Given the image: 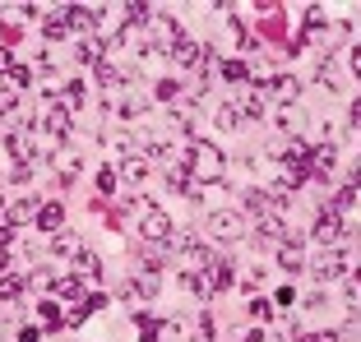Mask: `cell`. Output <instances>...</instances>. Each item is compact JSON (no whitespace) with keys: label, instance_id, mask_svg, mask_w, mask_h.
Returning a JSON list of instances; mask_svg holds the SVG:
<instances>
[{"label":"cell","instance_id":"obj_1","mask_svg":"<svg viewBox=\"0 0 361 342\" xmlns=\"http://www.w3.org/2000/svg\"><path fill=\"white\" fill-rule=\"evenodd\" d=\"M185 171H190L200 185H218L223 181V153L213 148L209 139H190L185 144Z\"/></svg>","mask_w":361,"mask_h":342},{"label":"cell","instance_id":"obj_2","mask_svg":"<svg viewBox=\"0 0 361 342\" xmlns=\"http://www.w3.org/2000/svg\"><path fill=\"white\" fill-rule=\"evenodd\" d=\"M259 97H264V102H274V107H292V102L301 97V84L292 75H274V79H264Z\"/></svg>","mask_w":361,"mask_h":342},{"label":"cell","instance_id":"obj_3","mask_svg":"<svg viewBox=\"0 0 361 342\" xmlns=\"http://www.w3.org/2000/svg\"><path fill=\"white\" fill-rule=\"evenodd\" d=\"M139 232H144V241H153V246H162V241H171V217L162 213L158 203H149V208L139 213Z\"/></svg>","mask_w":361,"mask_h":342},{"label":"cell","instance_id":"obj_4","mask_svg":"<svg viewBox=\"0 0 361 342\" xmlns=\"http://www.w3.org/2000/svg\"><path fill=\"white\" fill-rule=\"evenodd\" d=\"M310 232H315V241H319L324 250H334V246L343 241V213H334V208H319Z\"/></svg>","mask_w":361,"mask_h":342},{"label":"cell","instance_id":"obj_5","mask_svg":"<svg viewBox=\"0 0 361 342\" xmlns=\"http://www.w3.org/2000/svg\"><path fill=\"white\" fill-rule=\"evenodd\" d=\"M144 32H149V42H153V46H162V51H171V46L180 42L176 19H167V14H158V10L149 14V28H144Z\"/></svg>","mask_w":361,"mask_h":342},{"label":"cell","instance_id":"obj_6","mask_svg":"<svg viewBox=\"0 0 361 342\" xmlns=\"http://www.w3.org/2000/svg\"><path fill=\"white\" fill-rule=\"evenodd\" d=\"M310 273H315L319 282H338L343 273H348V259H343V250L334 246V250H324V255L310 259Z\"/></svg>","mask_w":361,"mask_h":342},{"label":"cell","instance_id":"obj_7","mask_svg":"<svg viewBox=\"0 0 361 342\" xmlns=\"http://www.w3.org/2000/svg\"><path fill=\"white\" fill-rule=\"evenodd\" d=\"M209 232L223 236V241H236V236H245V217L232 213V208H218V213H209Z\"/></svg>","mask_w":361,"mask_h":342},{"label":"cell","instance_id":"obj_8","mask_svg":"<svg viewBox=\"0 0 361 342\" xmlns=\"http://www.w3.org/2000/svg\"><path fill=\"white\" fill-rule=\"evenodd\" d=\"M167 185H171V194H185V199H200V194H204V185L195 181V176H190L185 167H176V171H171V176H167Z\"/></svg>","mask_w":361,"mask_h":342},{"label":"cell","instance_id":"obj_9","mask_svg":"<svg viewBox=\"0 0 361 342\" xmlns=\"http://www.w3.org/2000/svg\"><path fill=\"white\" fill-rule=\"evenodd\" d=\"M42 129L51 134V139H65V134H70V111L51 102V107H47V116H42Z\"/></svg>","mask_w":361,"mask_h":342},{"label":"cell","instance_id":"obj_10","mask_svg":"<svg viewBox=\"0 0 361 342\" xmlns=\"http://www.w3.org/2000/svg\"><path fill=\"white\" fill-rule=\"evenodd\" d=\"M116 176H121L126 185H144V181H149V158H126V162L116 167Z\"/></svg>","mask_w":361,"mask_h":342},{"label":"cell","instance_id":"obj_11","mask_svg":"<svg viewBox=\"0 0 361 342\" xmlns=\"http://www.w3.org/2000/svg\"><path fill=\"white\" fill-rule=\"evenodd\" d=\"M37 222V199H19L14 208H5V227H28Z\"/></svg>","mask_w":361,"mask_h":342},{"label":"cell","instance_id":"obj_12","mask_svg":"<svg viewBox=\"0 0 361 342\" xmlns=\"http://www.w3.org/2000/svg\"><path fill=\"white\" fill-rule=\"evenodd\" d=\"M278 264H283L287 273L306 268V250H301V236H297V241H283V250H278Z\"/></svg>","mask_w":361,"mask_h":342},{"label":"cell","instance_id":"obj_13","mask_svg":"<svg viewBox=\"0 0 361 342\" xmlns=\"http://www.w3.org/2000/svg\"><path fill=\"white\" fill-rule=\"evenodd\" d=\"M51 162H56V171H61V181L79 176V153L75 148H51Z\"/></svg>","mask_w":361,"mask_h":342},{"label":"cell","instance_id":"obj_14","mask_svg":"<svg viewBox=\"0 0 361 342\" xmlns=\"http://www.w3.org/2000/svg\"><path fill=\"white\" fill-rule=\"evenodd\" d=\"M51 291L61 300H75V305H84V300H88V291H84V282H79V278H56Z\"/></svg>","mask_w":361,"mask_h":342},{"label":"cell","instance_id":"obj_15","mask_svg":"<svg viewBox=\"0 0 361 342\" xmlns=\"http://www.w3.org/2000/svg\"><path fill=\"white\" fill-rule=\"evenodd\" d=\"M61 222H65L61 203H42V208H37V227H42V232H61Z\"/></svg>","mask_w":361,"mask_h":342},{"label":"cell","instance_id":"obj_16","mask_svg":"<svg viewBox=\"0 0 361 342\" xmlns=\"http://www.w3.org/2000/svg\"><path fill=\"white\" fill-rule=\"evenodd\" d=\"M75 56H79L84 65H93V70H97V65H102V42H97V37H84V42L75 46Z\"/></svg>","mask_w":361,"mask_h":342},{"label":"cell","instance_id":"obj_17","mask_svg":"<svg viewBox=\"0 0 361 342\" xmlns=\"http://www.w3.org/2000/svg\"><path fill=\"white\" fill-rule=\"evenodd\" d=\"M75 268H79V273H84V278H97V273H102V259H97L93 255V250H79V255H75Z\"/></svg>","mask_w":361,"mask_h":342},{"label":"cell","instance_id":"obj_18","mask_svg":"<svg viewBox=\"0 0 361 342\" xmlns=\"http://www.w3.org/2000/svg\"><path fill=\"white\" fill-rule=\"evenodd\" d=\"M292 338H297V342H343V333H338V329H319V333H310V329H292Z\"/></svg>","mask_w":361,"mask_h":342},{"label":"cell","instance_id":"obj_19","mask_svg":"<svg viewBox=\"0 0 361 342\" xmlns=\"http://www.w3.org/2000/svg\"><path fill=\"white\" fill-rule=\"evenodd\" d=\"M259 236H269V241H283V236H287V227H283V213H269V217H259Z\"/></svg>","mask_w":361,"mask_h":342},{"label":"cell","instance_id":"obj_20","mask_svg":"<svg viewBox=\"0 0 361 342\" xmlns=\"http://www.w3.org/2000/svg\"><path fill=\"white\" fill-rule=\"evenodd\" d=\"M79 250H84V241H79V236H56V246H51V255H61V259H75Z\"/></svg>","mask_w":361,"mask_h":342},{"label":"cell","instance_id":"obj_21","mask_svg":"<svg viewBox=\"0 0 361 342\" xmlns=\"http://www.w3.org/2000/svg\"><path fill=\"white\" fill-rule=\"evenodd\" d=\"M135 329H139V342H158V338H162V324H158V319H149V315H139Z\"/></svg>","mask_w":361,"mask_h":342},{"label":"cell","instance_id":"obj_22","mask_svg":"<svg viewBox=\"0 0 361 342\" xmlns=\"http://www.w3.org/2000/svg\"><path fill=\"white\" fill-rule=\"evenodd\" d=\"M10 153H14V162H19V167H28V162H32V144L23 139V134H10Z\"/></svg>","mask_w":361,"mask_h":342},{"label":"cell","instance_id":"obj_23","mask_svg":"<svg viewBox=\"0 0 361 342\" xmlns=\"http://www.w3.org/2000/svg\"><path fill=\"white\" fill-rule=\"evenodd\" d=\"M218 324H213V315H200V324H195V338L190 342H218Z\"/></svg>","mask_w":361,"mask_h":342},{"label":"cell","instance_id":"obj_24","mask_svg":"<svg viewBox=\"0 0 361 342\" xmlns=\"http://www.w3.org/2000/svg\"><path fill=\"white\" fill-rule=\"evenodd\" d=\"M37 315H42V319L51 324V329H65V315L56 310V300H37Z\"/></svg>","mask_w":361,"mask_h":342},{"label":"cell","instance_id":"obj_25","mask_svg":"<svg viewBox=\"0 0 361 342\" xmlns=\"http://www.w3.org/2000/svg\"><path fill=\"white\" fill-rule=\"evenodd\" d=\"M218 75H223V79H232V84H241V79L250 75V70H245L241 61H223V65H218Z\"/></svg>","mask_w":361,"mask_h":342},{"label":"cell","instance_id":"obj_26","mask_svg":"<svg viewBox=\"0 0 361 342\" xmlns=\"http://www.w3.org/2000/svg\"><path fill=\"white\" fill-rule=\"evenodd\" d=\"M19 291H23V282H19V278H10V273L0 278V300H19Z\"/></svg>","mask_w":361,"mask_h":342},{"label":"cell","instance_id":"obj_27","mask_svg":"<svg viewBox=\"0 0 361 342\" xmlns=\"http://www.w3.org/2000/svg\"><path fill=\"white\" fill-rule=\"evenodd\" d=\"M5 79H10L14 88H28V84H32V65H14V70H10Z\"/></svg>","mask_w":361,"mask_h":342},{"label":"cell","instance_id":"obj_28","mask_svg":"<svg viewBox=\"0 0 361 342\" xmlns=\"http://www.w3.org/2000/svg\"><path fill=\"white\" fill-rule=\"evenodd\" d=\"M213 120H218V125H223V129H232V125H236V120H241V116H236V111H232V102H223V107L213 111Z\"/></svg>","mask_w":361,"mask_h":342},{"label":"cell","instance_id":"obj_29","mask_svg":"<svg viewBox=\"0 0 361 342\" xmlns=\"http://www.w3.org/2000/svg\"><path fill=\"white\" fill-rule=\"evenodd\" d=\"M116 181H121V176H116L111 167H102V171H97V190H102V194H111V190H116Z\"/></svg>","mask_w":361,"mask_h":342},{"label":"cell","instance_id":"obj_30","mask_svg":"<svg viewBox=\"0 0 361 342\" xmlns=\"http://www.w3.org/2000/svg\"><path fill=\"white\" fill-rule=\"evenodd\" d=\"M28 287H32V291H47V287H56V278L47 273V268H37V273L28 278Z\"/></svg>","mask_w":361,"mask_h":342},{"label":"cell","instance_id":"obj_31","mask_svg":"<svg viewBox=\"0 0 361 342\" xmlns=\"http://www.w3.org/2000/svg\"><path fill=\"white\" fill-rule=\"evenodd\" d=\"M19 37H23V28H19V23H0V42H5V46H14Z\"/></svg>","mask_w":361,"mask_h":342},{"label":"cell","instance_id":"obj_32","mask_svg":"<svg viewBox=\"0 0 361 342\" xmlns=\"http://www.w3.org/2000/svg\"><path fill=\"white\" fill-rule=\"evenodd\" d=\"M241 107H245V116H264V97H259V93H250V97H245V102H241Z\"/></svg>","mask_w":361,"mask_h":342},{"label":"cell","instance_id":"obj_33","mask_svg":"<svg viewBox=\"0 0 361 342\" xmlns=\"http://www.w3.org/2000/svg\"><path fill=\"white\" fill-rule=\"evenodd\" d=\"M250 315H255V319L264 324L269 315H274V305H269V300H259V296H255V300H250Z\"/></svg>","mask_w":361,"mask_h":342},{"label":"cell","instance_id":"obj_34","mask_svg":"<svg viewBox=\"0 0 361 342\" xmlns=\"http://www.w3.org/2000/svg\"><path fill=\"white\" fill-rule=\"evenodd\" d=\"M47 37H51V42H61V37H65V32H70V28H65V19H51V23H47Z\"/></svg>","mask_w":361,"mask_h":342},{"label":"cell","instance_id":"obj_35","mask_svg":"<svg viewBox=\"0 0 361 342\" xmlns=\"http://www.w3.org/2000/svg\"><path fill=\"white\" fill-rule=\"evenodd\" d=\"M176 93H180V88H176V79H162V84H158V97H162V102H171Z\"/></svg>","mask_w":361,"mask_h":342},{"label":"cell","instance_id":"obj_36","mask_svg":"<svg viewBox=\"0 0 361 342\" xmlns=\"http://www.w3.org/2000/svg\"><path fill=\"white\" fill-rule=\"evenodd\" d=\"M352 75L361 79V46H352Z\"/></svg>","mask_w":361,"mask_h":342},{"label":"cell","instance_id":"obj_37","mask_svg":"<svg viewBox=\"0 0 361 342\" xmlns=\"http://www.w3.org/2000/svg\"><path fill=\"white\" fill-rule=\"evenodd\" d=\"M19 342H42V333H37V329H23V333H19Z\"/></svg>","mask_w":361,"mask_h":342},{"label":"cell","instance_id":"obj_38","mask_svg":"<svg viewBox=\"0 0 361 342\" xmlns=\"http://www.w3.org/2000/svg\"><path fill=\"white\" fill-rule=\"evenodd\" d=\"M14 70V61H10V51H0V75H10Z\"/></svg>","mask_w":361,"mask_h":342},{"label":"cell","instance_id":"obj_39","mask_svg":"<svg viewBox=\"0 0 361 342\" xmlns=\"http://www.w3.org/2000/svg\"><path fill=\"white\" fill-rule=\"evenodd\" d=\"M352 125L361 129V97H357V102H352Z\"/></svg>","mask_w":361,"mask_h":342},{"label":"cell","instance_id":"obj_40","mask_svg":"<svg viewBox=\"0 0 361 342\" xmlns=\"http://www.w3.org/2000/svg\"><path fill=\"white\" fill-rule=\"evenodd\" d=\"M357 176H361V162H357Z\"/></svg>","mask_w":361,"mask_h":342},{"label":"cell","instance_id":"obj_41","mask_svg":"<svg viewBox=\"0 0 361 342\" xmlns=\"http://www.w3.org/2000/svg\"><path fill=\"white\" fill-rule=\"evenodd\" d=\"M0 116H5V111H0Z\"/></svg>","mask_w":361,"mask_h":342}]
</instances>
